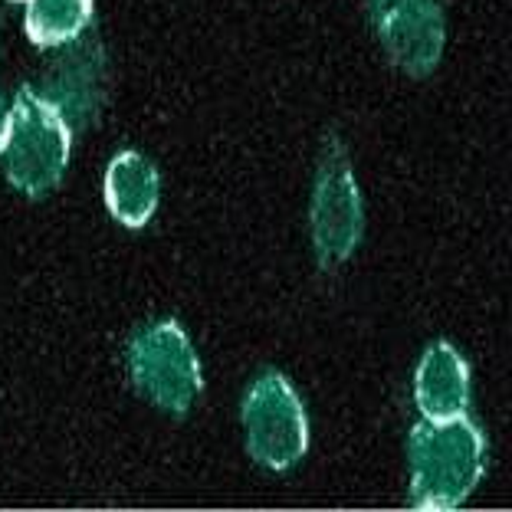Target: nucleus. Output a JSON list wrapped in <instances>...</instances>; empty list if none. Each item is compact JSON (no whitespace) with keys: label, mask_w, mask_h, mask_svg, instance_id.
Segmentation results:
<instances>
[{"label":"nucleus","mask_w":512,"mask_h":512,"mask_svg":"<svg viewBox=\"0 0 512 512\" xmlns=\"http://www.w3.org/2000/svg\"><path fill=\"white\" fill-rule=\"evenodd\" d=\"M486 467L483 434L467 414L421 421L411 434V499L417 509H457Z\"/></svg>","instance_id":"f257e3e1"},{"label":"nucleus","mask_w":512,"mask_h":512,"mask_svg":"<svg viewBox=\"0 0 512 512\" xmlns=\"http://www.w3.org/2000/svg\"><path fill=\"white\" fill-rule=\"evenodd\" d=\"M69 135L73 132L63 115L37 89L20 86L10 106L7 132L0 138L7 181L27 197L50 194L63 181L69 165V145H73Z\"/></svg>","instance_id":"f03ea898"},{"label":"nucleus","mask_w":512,"mask_h":512,"mask_svg":"<svg viewBox=\"0 0 512 512\" xmlns=\"http://www.w3.org/2000/svg\"><path fill=\"white\" fill-rule=\"evenodd\" d=\"M128 378L145 401L184 417L204 388L201 362L178 322H151L128 342Z\"/></svg>","instance_id":"7ed1b4c3"},{"label":"nucleus","mask_w":512,"mask_h":512,"mask_svg":"<svg viewBox=\"0 0 512 512\" xmlns=\"http://www.w3.org/2000/svg\"><path fill=\"white\" fill-rule=\"evenodd\" d=\"M243 427L247 450L266 470L283 473L306 457L309 424L296 388L279 371L260 375L243 398Z\"/></svg>","instance_id":"20e7f679"},{"label":"nucleus","mask_w":512,"mask_h":512,"mask_svg":"<svg viewBox=\"0 0 512 512\" xmlns=\"http://www.w3.org/2000/svg\"><path fill=\"white\" fill-rule=\"evenodd\" d=\"M365 230L362 194H358L352 165L339 138L325 142V155L312 191V247L322 270H335L355 253Z\"/></svg>","instance_id":"39448f33"},{"label":"nucleus","mask_w":512,"mask_h":512,"mask_svg":"<svg viewBox=\"0 0 512 512\" xmlns=\"http://www.w3.org/2000/svg\"><path fill=\"white\" fill-rule=\"evenodd\" d=\"M378 33L391 63L421 79L444 56L447 20L437 0H391L378 4Z\"/></svg>","instance_id":"423d86ee"},{"label":"nucleus","mask_w":512,"mask_h":512,"mask_svg":"<svg viewBox=\"0 0 512 512\" xmlns=\"http://www.w3.org/2000/svg\"><path fill=\"white\" fill-rule=\"evenodd\" d=\"M40 96L63 115L69 132H86L106 102V56L99 43L69 46L46 73Z\"/></svg>","instance_id":"0eeeda50"},{"label":"nucleus","mask_w":512,"mask_h":512,"mask_svg":"<svg viewBox=\"0 0 512 512\" xmlns=\"http://www.w3.org/2000/svg\"><path fill=\"white\" fill-rule=\"evenodd\" d=\"M414 401L424 421H447L467 414L470 368L450 342H434L414 375Z\"/></svg>","instance_id":"6e6552de"},{"label":"nucleus","mask_w":512,"mask_h":512,"mask_svg":"<svg viewBox=\"0 0 512 512\" xmlns=\"http://www.w3.org/2000/svg\"><path fill=\"white\" fill-rule=\"evenodd\" d=\"M106 207L125 227H145L158 207L161 181L158 171L138 151H119L106 168Z\"/></svg>","instance_id":"1a4fd4ad"},{"label":"nucleus","mask_w":512,"mask_h":512,"mask_svg":"<svg viewBox=\"0 0 512 512\" xmlns=\"http://www.w3.org/2000/svg\"><path fill=\"white\" fill-rule=\"evenodd\" d=\"M89 17L92 0H27L23 30L37 46H63L89 27Z\"/></svg>","instance_id":"9d476101"},{"label":"nucleus","mask_w":512,"mask_h":512,"mask_svg":"<svg viewBox=\"0 0 512 512\" xmlns=\"http://www.w3.org/2000/svg\"><path fill=\"white\" fill-rule=\"evenodd\" d=\"M7 119H10V109L4 106V96H0V138L7 132Z\"/></svg>","instance_id":"9b49d317"}]
</instances>
